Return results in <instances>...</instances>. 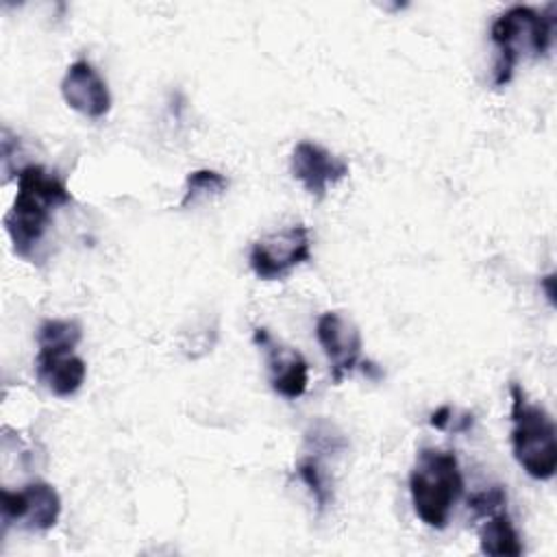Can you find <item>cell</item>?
<instances>
[{
	"label": "cell",
	"mask_w": 557,
	"mask_h": 557,
	"mask_svg": "<svg viewBox=\"0 0 557 557\" xmlns=\"http://www.w3.org/2000/svg\"><path fill=\"white\" fill-rule=\"evenodd\" d=\"M15 178L17 196L2 222L13 244V252L22 259H30L50 226L52 209L70 205L72 194L54 172L37 163L20 168Z\"/></svg>",
	"instance_id": "6da1fadb"
},
{
	"label": "cell",
	"mask_w": 557,
	"mask_h": 557,
	"mask_svg": "<svg viewBox=\"0 0 557 557\" xmlns=\"http://www.w3.org/2000/svg\"><path fill=\"white\" fill-rule=\"evenodd\" d=\"M409 494L420 522L431 529H444L463 494L457 455L442 448H422L409 472Z\"/></svg>",
	"instance_id": "7a4b0ae2"
},
{
	"label": "cell",
	"mask_w": 557,
	"mask_h": 557,
	"mask_svg": "<svg viewBox=\"0 0 557 557\" xmlns=\"http://www.w3.org/2000/svg\"><path fill=\"white\" fill-rule=\"evenodd\" d=\"M553 9L555 4H548L546 11L518 4L494 20L490 37L498 50L492 78L496 87H503L511 81L522 54H531L535 59L546 57L555 33V17L550 15Z\"/></svg>",
	"instance_id": "3957f363"
},
{
	"label": "cell",
	"mask_w": 557,
	"mask_h": 557,
	"mask_svg": "<svg viewBox=\"0 0 557 557\" xmlns=\"http://www.w3.org/2000/svg\"><path fill=\"white\" fill-rule=\"evenodd\" d=\"M511 396V450L518 466L535 481H550L557 470V435L550 413L533 405L518 383Z\"/></svg>",
	"instance_id": "277c9868"
},
{
	"label": "cell",
	"mask_w": 557,
	"mask_h": 557,
	"mask_svg": "<svg viewBox=\"0 0 557 557\" xmlns=\"http://www.w3.org/2000/svg\"><path fill=\"white\" fill-rule=\"evenodd\" d=\"M311 259V237L305 224L263 235L250 246L248 263L257 278L278 281Z\"/></svg>",
	"instance_id": "5b68a950"
},
{
	"label": "cell",
	"mask_w": 557,
	"mask_h": 557,
	"mask_svg": "<svg viewBox=\"0 0 557 557\" xmlns=\"http://www.w3.org/2000/svg\"><path fill=\"white\" fill-rule=\"evenodd\" d=\"M4 527L17 524L24 531H48L59 522L61 496L46 481H30L22 490L0 492Z\"/></svg>",
	"instance_id": "8992f818"
},
{
	"label": "cell",
	"mask_w": 557,
	"mask_h": 557,
	"mask_svg": "<svg viewBox=\"0 0 557 557\" xmlns=\"http://www.w3.org/2000/svg\"><path fill=\"white\" fill-rule=\"evenodd\" d=\"M315 337L331 363V379L339 385L361 361V333L339 311H326L315 322Z\"/></svg>",
	"instance_id": "52a82bcc"
},
{
	"label": "cell",
	"mask_w": 557,
	"mask_h": 557,
	"mask_svg": "<svg viewBox=\"0 0 557 557\" xmlns=\"http://www.w3.org/2000/svg\"><path fill=\"white\" fill-rule=\"evenodd\" d=\"M252 339L265 355L272 389L289 400L300 398L309 383V366L305 357L296 348L274 339L268 329H255Z\"/></svg>",
	"instance_id": "ba28073f"
},
{
	"label": "cell",
	"mask_w": 557,
	"mask_h": 557,
	"mask_svg": "<svg viewBox=\"0 0 557 557\" xmlns=\"http://www.w3.org/2000/svg\"><path fill=\"white\" fill-rule=\"evenodd\" d=\"M61 96L70 109L91 120H100L111 111L109 87L87 59H76L67 65L61 81Z\"/></svg>",
	"instance_id": "9c48e42d"
},
{
	"label": "cell",
	"mask_w": 557,
	"mask_h": 557,
	"mask_svg": "<svg viewBox=\"0 0 557 557\" xmlns=\"http://www.w3.org/2000/svg\"><path fill=\"white\" fill-rule=\"evenodd\" d=\"M289 165L292 176L315 198H322L331 185L348 176V163L313 141H298L292 150Z\"/></svg>",
	"instance_id": "30bf717a"
},
{
	"label": "cell",
	"mask_w": 557,
	"mask_h": 557,
	"mask_svg": "<svg viewBox=\"0 0 557 557\" xmlns=\"http://www.w3.org/2000/svg\"><path fill=\"white\" fill-rule=\"evenodd\" d=\"M35 372L46 389L59 398H67L81 389L87 366L74 352H37Z\"/></svg>",
	"instance_id": "8fae6325"
},
{
	"label": "cell",
	"mask_w": 557,
	"mask_h": 557,
	"mask_svg": "<svg viewBox=\"0 0 557 557\" xmlns=\"http://www.w3.org/2000/svg\"><path fill=\"white\" fill-rule=\"evenodd\" d=\"M479 548L483 555H522L524 546L507 509H500L485 518L479 529Z\"/></svg>",
	"instance_id": "7c38bea8"
},
{
	"label": "cell",
	"mask_w": 557,
	"mask_h": 557,
	"mask_svg": "<svg viewBox=\"0 0 557 557\" xmlns=\"http://www.w3.org/2000/svg\"><path fill=\"white\" fill-rule=\"evenodd\" d=\"M83 339L76 320H44L37 329V352H74Z\"/></svg>",
	"instance_id": "4fadbf2b"
},
{
	"label": "cell",
	"mask_w": 557,
	"mask_h": 557,
	"mask_svg": "<svg viewBox=\"0 0 557 557\" xmlns=\"http://www.w3.org/2000/svg\"><path fill=\"white\" fill-rule=\"evenodd\" d=\"M228 187V178L215 170L202 168V170H194L187 174L185 178V194L178 202V207H189L194 202H198L200 198H209V196H220L222 191H226Z\"/></svg>",
	"instance_id": "5bb4252c"
},
{
	"label": "cell",
	"mask_w": 557,
	"mask_h": 557,
	"mask_svg": "<svg viewBox=\"0 0 557 557\" xmlns=\"http://www.w3.org/2000/svg\"><path fill=\"white\" fill-rule=\"evenodd\" d=\"M296 472H298L300 481L307 485V490L311 492V496L318 505V511H324L333 500V490L329 487V481L324 476V470H322L318 457L315 455L302 457L296 466Z\"/></svg>",
	"instance_id": "9a60e30c"
},
{
	"label": "cell",
	"mask_w": 557,
	"mask_h": 557,
	"mask_svg": "<svg viewBox=\"0 0 557 557\" xmlns=\"http://www.w3.org/2000/svg\"><path fill=\"white\" fill-rule=\"evenodd\" d=\"M505 505H507V492L500 485L485 487L468 498V507L472 509V513L476 518H487V516L505 509Z\"/></svg>",
	"instance_id": "2e32d148"
},
{
	"label": "cell",
	"mask_w": 557,
	"mask_h": 557,
	"mask_svg": "<svg viewBox=\"0 0 557 557\" xmlns=\"http://www.w3.org/2000/svg\"><path fill=\"white\" fill-rule=\"evenodd\" d=\"M453 420V409H450V405H442L440 409H435L431 416H429V424L433 426V429H440V431H444V429H448V422Z\"/></svg>",
	"instance_id": "e0dca14e"
},
{
	"label": "cell",
	"mask_w": 557,
	"mask_h": 557,
	"mask_svg": "<svg viewBox=\"0 0 557 557\" xmlns=\"http://www.w3.org/2000/svg\"><path fill=\"white\" fill-rule=\"evenodd\" d=\"M540 287L544 289L546 300H548L550 305H555V272H548L546 276H542V278H540Z\"/></svg>",
	"instance_id": "ac0fdd59"
}]
</instances>
